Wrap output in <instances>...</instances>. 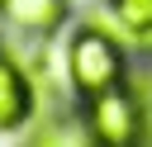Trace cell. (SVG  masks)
Segmentation results:
<instances>
[{
    "instance_id": "1",
    "label": "cell",
    "mask_w": 152,
    "mask_h": 147,
    "mask_svg": "<svg viewBox=\"0 0 152 147\" xmlns=\"http://www.w3.org/2000/svg\"><path fill=\"white\" fill-rule=\"evenodd\" d=\"M66 66H71V85L86 100L109 90V85H124V76H128V62L104 28H81L66 47Z\"/></svg>"
},
{
    "instance_id": "2",
    "label": "cell",
    "mask_w": 152,
    "mask_h": 147,
    "mask_svg": "<svg viewBox=\"0 0 152 147\" xmlns=\"http://www.w3.org/2000/svg\"><path fill=\"white\" fill-rule=\"evenodd\" d=\"M86 128L95 142H138L142 138V100L128 95L124 85H109V90L90 95Z\"/></svg>"
},
{
    "instance_id": "3",
    "label": "cell",
    "mask_w": 152,
    "mask_h": 147,
    "mask_svg": "<svg viewBox=\"0 0 152 147\" xmlns=\"http://www.w3.org/2000/svg\"><path fill=\"white\" fill-rule=\"evenodd\" d=\"M33 109V90L24 81V71L0 52V128H19Z\"/></svg>"
},
{
    "instance_id": "4",
    "label": "cell",
    "mask_w": 152,
    "mask_h": 147,
    "mask_svg": "<svg viewBox=\"0 0 152 147\" xmlns=\"http://www.w3.org/2000/svg\"><path fill=\"white\" fill-rule=\"evenodd\" d=\"M5 14H10L14 28L48 38V33L66 19V0H5Z\"/></svg>"
},
{
    "instance_id": "5",
    "label": "cell",
    "mask_w": 152,
    "mask_h": 147,
    "mask_svg": "<svg viewBox=\"0 0 152 147\" xmlns=\"http://www.w3.org/2000/svg\"><path fill=\"white\" fill-rule=\"evenodd\" d=\"M109 5H114L119 24H124V28H133L138 38L152 28V0H109Z\"/></svg>"
},
{
    "instance_id": "6",
    "label": "cell",
    "mask_w": 152,
    "mask_h": 147,
    "mask_svg": "<svg viewBox=\"0 0 152 147\" xmlns=\"http://www.w3.org/2000/svg\"><path fill=\"white\" fill-rule=\"evenodd\" d=\"M142 43H147V47H152V28H147V33H142Z\"/></svg>"
},
{
    "instance_id": "7",
    "label": "cell",
    "mask_w": 152,
    "mask_h": 147,
    "mask_svg": "<svg viewBox=\"0 0 152 147\" xmlns=\"http://www.w3.org/2000/svg\"><path fill=\"white\" fill-rule=\"evenodd\" d=\"M0 5H5V0H0Z\"/></svg>"
}]
</instances>
